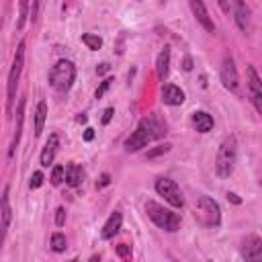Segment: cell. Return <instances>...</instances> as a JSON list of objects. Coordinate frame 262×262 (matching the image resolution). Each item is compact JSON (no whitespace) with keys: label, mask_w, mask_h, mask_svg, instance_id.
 I'll return each instance as SVG.
<instances>
[{"label":"cell","mask_w":262,"mask_h":262,"mask_svg":"<svg viewBox=\"0 0 262 262\" xmlns=\"http://www.w3.org/2000/svg\"><path fill=\"white\" fill-rule=\"evenodd\" d=\"M164 133H166V127H164V123H160L158 117H154V115L143 117L139 121L137 129L125 139V149L127 151H137V149L145 147L149 141L164 137Z\"/></svg>","instance_id":"cell-1"},{"label":"cell","mask_w":262,"mask_h":262,"mask_svg":"<svg viewBox=\"0 0 262 262\" xmlns=\"http://www.w3.org/2000/svg\"><path fill=\"white\" fill-rule=\"evenodd\" d=\"M235 158H237V141L235 137H225L217 149L215 158V172L221 178H227L233 168H235Z\"/></svg>","instance_id":"cell-2"},{"label":"cell","mask_w":262,"mask_h":262,"mask_svg":"<svg viewBox=\"0 0 262 262\" xmlns=\"http://www.w3.org/2000/svg\"><path fill=\"white\" fill-rule=\"evenodd\" d=\"M47 80H49V84H51L55 90H59V92L70 90L72 84H74V80H76V68H74V63L68 61V59H59V61L49 70Z\"/></svg>","instance_id":"cell-3"},{"label":"cell","mask_w":262,"mask_h":262,"mask_svg":"<svg viewBox=\"0 0 262 262\" xmlns=\"http://www.w3.org/2000/svg\"><path fill=\"white\" fill-rule=\"evenodd\" d=\"M145 213H147V217H149L158 227H162V229H166V231H176V229L180 227V217H178L174 211L162 207V205L156 203V201H147V203H145Z\"/></svg>","instance_id":"cell-4"},{"label":"cell","mask_w":262,"mask_h":262,"mask_svg":"<svg viewBox=\"0 0 262 262\" xmlns=\"http://www.w3.org/2000/svg\"><path fill=\"white\" fill-rule=\"evenodd\" d=\"M25 66V41L18 43L14 59H12V68L8 74V86H6V113H12V104H14V96H16V86H18V78Z\"/></svg>","instance_id":"cell-5"},{"label":"cell","mask_w":262,"mask_h":262,"mask_svg":"<svg viewBox=\"0 0 262 262\" xmlns=\"http://www.w3.org/2000/svg\"><path fill=\"white\" fill-rule=\"evenodd\" d=\"M194 217L207 227H217L221 221V211H219L217 201H213L211 196H205V194L199 196L194 203Z\"/></svg>","instance_id":"cell-6"},{"label":"cell","mask_w":262,"mask_h":262,"mask_svg":"<svg viewBox=\"0 0 262 262\" xmlns=\"http://www.w3.org/2000/svg\"><path fill=\"white\" fill-rule=\"evenodd\" d=\"M156 192L160 196H164V201H168L172 207H182L184 205V199H182V192H180L178 184L170 178H158L156 180Z\"/></svg>","instance_id":"cell-7"},{"label":"cell","mask_w":262,"mask_h":262,"mask_svg":"<svg viewBox=\"0 0 262 262\" xmlns=\"http://www.w3.org/2000/svg\"><path fill=\"white\" fill-rule=\"evenodd\" d=\"M242 256L246 262H262V239L256 233H248L242 239Z\"/></svg>","instance_id":"cell-8"},{"label":"cell","mask_w":262,"mask_h":262,"mask_svg":"<svg viewBox=\"0 0 262 262\" xmlns=\"http://www.w3.org/2000/svg\"><path fill=\"white\" fill-rule=\"evenodd\" d=\"M12 221V209H10V188L6 186L2 196H0V246L4 244L6 239V231H8V225Z\"/></svg>","instance_id":"cell-9"},{"label":"cell","mask_w":262,"mask_h":262,"mask_svg":"<svg viewBox=\"0 0 262 262\" xmlns=\"http://www.w3.org/2000/svg\"><path fill=\"white\" fill-rule=\"evenodd\" d=\"M248 88H250V96H252L256 111L262 113V82H260V76L254 66L248 68Z\"/></svg>","instance_id":"cell-10"},{"label":"cell","mask_w":262,"mask_h":262,"mask_svg":"<svg viewBox=\"0 0 262 262\" xmlns=\"http://www.w3.org/2000/svg\"><path fill=\"white\" fill-rule=\"evenodd\" d=\"M221 82L227 90H237V70L229 55H225L221 63Z\"/></svg>","instance_id":"cell-11"},{"label":"cell","mask_w":262,"mask_h":262,"mask_svg":"<svg viewBox=\"0 0 262 262\" xmlns=\"http://www.w3.org/2000/svg\"><path fill=\"white\" fill-rule=\"evenodd\" d=\"M229 8H233V18L239 27V31H250V8L246 2H229Z\"/></svg>","instance_id":"cell-12"},{"label":"cell","mask_w":262,"mask_h":262,"mask_svg":"<svg viewBox=\"0 0 262 262\" xmlns=\"http://www.w3.org/2000/svg\"><path fill=\"white\" fill-rule=\"evenodd\" d=\"M188 6H190V10H192V14L196 16V20L203 25V29H205V31H209V33H213V31H215V25H213V20H211V16H209V12H207L205 4H203V2H199V0H190V2H188Z\"/></svg>","instance_id":"cell-13"},{"label":"cell","mask_w":262,"mask_h":262,"mask_svg":"<svg viewBox=\"0 0 262 262\" xmlns=\"http://www.w3.org/2000/svg\"><path fill=\"white\" fill-rule=\"evenodd\" d=\"M25 98L18 100V106H16V127H14V137L10 141V147H8V156L12 158L16 147H18V141H20V133H23V119H25Z\"/></svg>","instance_id":"cell-14"},{"label":"cell","mask_w":262,"mask_h":262,"mask_svg":"<svg viewBox=\"0 0 262 262\" xmlns=\"http://www.w3.org/2000/svg\"><path fill=\"white\" fill-rule=\"evenodd\" d=\"M121 223H123V215H121L119 211L111 213V217H108V219H106V223L102 225V231H100V235H102L104 239H111V237H115V233H119V229H121Z\"/></svg>","instance_id":"cell-15"},{"label":"cell","mask_w":262,"mask_h":262,"mask_svg":"<svg viewBox=\"0 0 262 262\" xmlns=\"http://www.w3.org/2000/svg\"><path fill=\"white\" fill-rule=\"evenodd\" d=\"M162 100H164L166 104L178 106V104L184 102V92H182L178 86H174V84H166L164 90H162Z\"/></svg>","instance_id":"cell-16"},{"label":"cell","mask_w":262,"mask_h":262,"mask_svg":"<svg viewBox=\"0 0 262 262\" xmlns=\"http://www.w3.org/2000/svg\"><path fill=\"white\" fill-rule=\"evenodd\" d=\"M57 145H59V137H57L55 133L49 135V139H47V143H45V147H43V151H41V166H43V168H49V164L53 162L55 151H57Z\"/></svg>","instance_id":"cell-17"},{"label":"cell","mask_w":262,"mask_h":262,"mask_svg":"<svg viewBox=\"0 0 262 262\" xmlns=\"http://www.w3.org/2000/svg\"><path fill=\"white\" fill-rule=\"evenodd\" d=\"M192 127L199 131V133H209L213 129V117L205 111H196L192 115Z\"/></svg>","instance_id":"cell-18"},{"label":"cell","mask_w":262,"mask_h":262,"mask_svg":"<svg viewBox=\"0 0 262 262\" xmlns=\"http://www.w3.org/2000/svg\"><path fill=\"white\" fill-rule=\"evenodd\" d=\"M156 72H158V78L160 80H166L168 78V72H170V49L164 47L158 55V61H156Z\"/></svg>","instance_id":"cell-19"},{"label":"cell","mask_w":262,"mask_h":262,"mask_svg":"<svg viewBox=\"0 0 262 262\" xmlns=\"http://www.w3.org/2000/svg\"><path fill=\"white\" fill-rule=\"evenodd\" d=\"M45 119H47V104H45V100H41V102L37 104V111H35V135H37V137L43 133Z\"/></svg>","instance_id":"cell-20"},{"label":"cell","mask_w":262,"mask_h":262,"mask_svg":"<svg viewBox=\"0 0 262 262\" xmlns=\"http://www.w3.org/2000/svg\"><path fill=\"white\" fill-rule=\"evenodd\" d=\"M70 186H78L82 180V168L78 164H68L66 166V178H63Z\"/></svg>","instance_id":"cell-21"},{"label":"cell","mask_w":262,"mask_h":262,"mask_svg":"<svg viewBox=\"0 0 262 262\" xmlns=\"http://www.w3.org/2000/svg\"><path fill=\"white\" fill-rule=\"evenodd\" d=\"M82 43H84L88 49H92V51H96V49L102 47V39H100L98 35H94V33H84V35H82Z\"/></svg>","instance_id":"cell-22"},{"label":"cell","mask_w":262,"mask_h":262,"mask_svg":"<svg viewBox=\"0 0 262 262\" xmlns=\"http://www.w3.org/2000/svg\"><path fill=\"white\" fill-rule=\"evenodd\" d=\"M66 248H68L66 235H63V233H53V235H51V250H53V252H63Z\"/></svg>","instance_id":"cell-23"},{"label":"cell","mask_w":262,"mask_h":262,"mask_svg":"<svg viewBox=\"0 0 262 262\" xmlns=\"http://www.w3.org/2000/svg\"><path fill=\"white\" fill-rule=\"evenodd\" d=\"M63 178H66V168L63 166H53V170H51V184L57 186V184L63 182Z\"/></svg>","instance_id":"cell-24"},{"label":"cell","mask_w":262,"mask_h":262,"mask_svg":"<svg viewBox=\"0 0 262 262\" xmlns=\"http://www.w3.org/2000/svg\"><path fill=\"white\" fill-rule=\"evenodd\" d=\"M117 254L123 258V260H131V246H127V244H119L117 246Z\"/></svg>","instance_id":"cell-25"},{"label":"cell","mask_w":262,"mask_h":262,"mask_svg":"<svg viewBox=\"0 0 262 262\" xmlns=\"http://www.w3.org/2000/svg\"><path fill=\"white\" fill-rule=\"evenodd\" d=\"M111 82H113V78H106V80H102V84L96 88V92H94V98H102V94L111 88Z\"/></svg>","instance_id":"cell-26"},{"label":"cell","mask_w":262,"mask_h":262,"mask_svg":"<svg viewBox=\"0 0 262 262\" xmlns=\"http://www.w3.org/2000/svg\"><path fill=\"white\" fill-rule=\"evenodd\" d=\"M43 184V174L41 172H33V176H31V180H29V186L31 188H39Z\"/></svg>","instance_id":"cell-27"},{"label":"cell","mask_w":262,"mask_h":262,"mask_svg":"<svg viewBox=\"0 0 262 262\" xmlns=\"http://www.w3.org/2000/svg\"><path fill=\"white\" fill-rule=\"evenodd\" d=\"M27 8H29V4H27V2H20V16H18L16 29H23V27H25V18H27Z\"/></svg>","instance_id":"cell-28"},{"label":"cell","mask_w":262,"mask_h":262,"mask_svg":"<svg viewBox=\"0 0 262 262\" xmlns=\"http://www.w3.org/2000/svg\"><path fill=\"white\" fill-rule=\"evenodd\" d=\"M63 223H66V211H63V207H57V211H55V225L61 227Z\"/></svg>","instance_id":"cell-29"},{"label":"cell","mask_w":262,"mask_h":262,"mask_svg":"<svg viewBox=\"0 0 262 262\" xmlns=\"http://www.w3.org/2000/svg\"><path fill=\"white\" fill-rule=\"evenodd\" d=\"M168 149H170V145H168V143H166V145H160L158 149L149 151V154H147V158H154V156H158V154H162V151H168Z\"/></svg>","instance_id":"cell-30"},{"label":"cell","mask_w":262,"mask_h":262,"mask_svg":"<svg viewBox=\"0 0 262 262\" xmlns=\"http://www.w3.org/2000/svg\"><path fill=\"white\" fill-rule=\"evenodd\" d=\"M108 182H111V176H108V174H102V176L98 178V182H96V186H98V188H102V186H106Z\"/></svg>","instance_id":"cell-31"},{"label":"cell","mask_w":262,"mask_h":262,"mask_svg":"<svg viewBox=\"0 0 262 262\" xmlns=\"http://www.w3.org/2000/svg\"><path fill=\"white\" fill-rule=\"evenodd\" d=\"M113 115H115V108H106V111L102 113V123L106 125V123L111 121V117H113Z\"/></svg>","instance_id":"cell-32"},{"label":"cell","mask_w":262,"mask_h":262,"mask_svg":"<svg viewBox=\"0 0 262 262\" xmlns=\"http://www.w3.org/2000/svg\"><path fill=\"white\" fill-rule=\"evenodd\" d=\"M227 199H229L231 203H235V205H239V203H242V201H239V196H237L235 192H227Z\"/></svg>","instance_id":"cell-33"},{"label":"cell","mask_w":262,"mask_h":262,"mask_svg":"<svg viewBox=\"0 0 262 262\" xmlns=\"http://www.w3.org/2000/svg\"><path fill=\"white\" fill-rule=\"evenodd\" d=\"M106 72H108V63H100L96 68V74H106Z\"/></svg>","instance_id":"cell-34"},{"label":"cell","mask_w":262,"mask_h":262,"mask_svg":"<svg viewBox=\"0 0 262 262\" xmlns=\"http://www.w3.org/2000/svg\"><path fill=\"white\" fill-rule=\"evenodd\" d=\"M92 137H94V129H90V127H88V129L84 131V139H86V141H90Z\"/></svg>","instance_id":"cell-35"},{"label":"cell","mask_w":262,"mask_h":262,"mask_svg":"<svg viewBox=\"0 0 262 262\" xmlns=\"http://www.w3.org/2000/svg\"><path fill=\"white\" fill-rule=\"evenodd\" d=\"M182 68H184L186 72H188V70H192V59H190V57H186V59H184V66H182Z\"/></svg>","instance_id":"cell-36"},{"label":"cell","mask_w":262,"mask_h":262,"mask_svg":"<svg viewBox=\"0 0 262 262\" xmlns=\"http://www.w3.org/2000/svg\"><path fill=\"white\" fill-rule=\"evenodd\" d=\"M70 262H78V260H76V258H74V260H70Z\"/></svg>","instance_id":"cell-37"}]
</instances>
